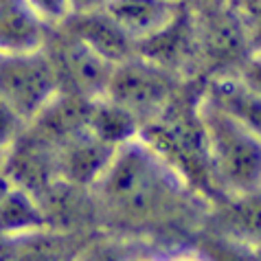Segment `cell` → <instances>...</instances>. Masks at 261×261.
Segmentation results:
<instances>
[{
	"label": "cell",
	"mask_w": 261,
	"mask_h": 261,
	"mask_svg": "<svg viewBox=\"0 0 261 261\" xmlns=\"http://www.w3.org/2000/svg\"><path fill=\"white\" fill-rule=\"evenodd\" d=\"M95 222L127 233H163L193 220V187L141 134L114 147L88 187Z\"/></svg>",
	"instance_id": "cell-1"
},
{
	"label": "cell",
	"mask_w": 261,
	"mask_h": 261,
	"mask_svg": "<svg viewBox=\"0 0 261 261\" xmlns=\"http://www.w3.org/2000/svg\"><path fill=\"white\" fill-rule=\"evenodd\" d=\"M206 139V154L215 185L233 198L259 195L261 178V145L259 129L217 108L204 92L195 101Z\"/></svg>",
	"instance_id": "cell-2"
},
{
	"label": "cell",
	"mask_w": 261,
	"mask_h": 261,
	"mask_svg": "<svg viewBox=\"0 0 261 261\" xmlns=\"http://www.w3.org/2000/svg\"><path fill=\"white\" fill-rule=\"evenodd\" d=\"M185 84V79L173 72L132 55L112 68L101 99L127 112L141 127H145L161 119L182 97Z\"/></svg>",
	"instance_id": "cell-3"
},
{
	"label": "cell",
	"mask_w": 261,
	"mask_h": 261,
	"mask_svg": "<svg viewBox=\"0 0 261 261\" xmlns=\"http://www.w3.org/2000/svg\"><path fill=\"white\" fill-rule=\"evenodd\" d=\"M60 95L55 68L44 48L0 55V99L24 123Z\"/></svg>",
	"instance_id": "cell-4"
},
{
	"label": "cell",
	"mask_w": 261,
	"mask_h": 261,
	"mask_svg": "<svg viewBox=\"0 0 261 261\" xmlns=\"http://www.w3.org/2000/svg\"><path fill=\"white\" fill-rule=\"evenodd\" d=\"M42 48L55 68L60 92L86 99L103 97L114 64L103 60L62 24L48 29Z\"/></svg>",
	"instance_id": "cell-5"
},
{
	"label": "cell",
	"mask_w": 261,
	"mask_h": 261,
	"mask_svg": "<svg viewBox=\"0 0 261 261\" xmlns=\"http://www.w3.org/2000/svg\"><path fill=\"white\" fill-rule=\"evenodd\" d=\"M136 55L187 82V77L198 70L193 7L185 3L169 24L136 46Z\"/></svg>",
	"instance_id": "cell-6"
},
{
	"label": "cell",
	"mask_w": 261,
	"mask_h": 261,
	"mask_svg": "<svg viewBox=\"0 0 261 261\" xmlns=\"http://www.w3.org/2000/svg\"><path fill=\"white\" fill-rule=\"evenodd\" d=\"M182 5V0H108L101 9L139 46L169 24Z\"/></svg>",
	"instance_id": "cell-7"
},
{
	"label": "cell",
	"mask_w": 261,
	"mask_h": 261,
	"mask_svg": "<svg viewBox=\"0 0 261 261\" xmlns=\"http://www.w3.org/2000/svg\"><path fill=\"white\" fill-rule=\"evenodd\" d=\"M112 151H114L112 145L99 141L88 129H84V132L75 134L72 139L64 141L55 149L57 178L68 185L88 189L97 180L99 173L103 171Z\"/></svg>",
	"instance_id": "cell-8"
},
{
	"label": "cell",
	"mask_w": 261,
	"mask_h": 261,
	"mask_svg": "<svg viewBox=\"0 0 261 261\" xmlns=\"http://www.w3.org/2000/svg\"><path fill=\"white\" fill-rule=\"evenodd\" d=\"M62 27L114 66L136 55V44L106 16L103 9L70 13Z\"/></svg>",
	"instance_id": "cell-9"
},
{
	"label": "cell",
	"mask_w": 261,
	"mask_h": 261,
	"mask_svg": "<svg viewBox=\"0 0 261 261\" xmlns=\"http://www.w3.org/2000/svg\"><path fill=\"white\" fill-rule=\"evenodd\" d=\"M48 27L27 0H0V55L42 48Z\"/></svg>",
	"instance_id": "cell-10"
},
{
	"label": "cell",
	"mask_w": 261,
	"mask_h": 261,
	"mask_svg": "<svg viewBox=\"0 0 261 261\" xmlns=\"http://www.w3.org/2000/svg\"><path fill=\"white\" fill-rule=\"evenodd\" d=\"M44 228H50V224L38 198L27 189H20L9 182L0 198V235L16 239Z\"/></svg>",
	"instance_id": "cell-11"
},
{
	"label": "cell",
	"mask_w": 261,
	"mask_h": 261,
	"mask_svg": "<svg viewBox=\"0 0 261 261\" xmlns=\"http://www.w3.org/2000/svg\"><path fill=\"white\" fill-rule=\"evenodd\" d=\"M79 244L77 233L44 228L11 239L9 261H72Z\"/></svg>",
	"instance_id": "cell-12"
},
{
	"label": "cell",
	"mask_w": 261,
	"mask_h": 261,
	"mask_svg": "<svg viewBox=\"0 0 261 261\" xmlns=\"http://www.w3.org/2000/svg\"><path fill=\"white\" fill-rule=\"evenodd\" d=\"M86 129L97 136L99 141H103L112 147H119L121 143L134 139L141 132V125L136 123L127 112L119 110L117 106H112L106 99H92L88 121H86Z\"/></svg>",
	"instance_id": "cell-13"
},
{
	"label": "cell",
	"mask_w": 261,
	"mask_h": 261,
	"mask_svg": "<svg viewBox=\"0 0 261 261\" xmlns=\"http://www.w3.org/2000/svg\"><path fill=\"white\" fill-rule=\"evenodd\" d=\"M139 250L127 235L99 233L82 239L72 261H129Z\"/></svg>",
	"instance_id": "cell-14"
},
{
	"label": "cell",
	"mask_w": 261,
	"mask_h": 261,
	"mask_svg": "<svg viewBox=\"0 0 261 261\" xmlns=\"http://www.w3.org/2000/svg\"><path fill=\"white\" fill-rule=\"evenodd\" d=\"M198 250L206 261H259L257 248H252V244L228 235H208L200 242Z\"/></svg>",
	"instance_id": "cell-15"
},
{
	"label": "cell",
	"mask_w": 261,
	"mask_h": 261,
	"mask_svg": "<svg viewBox=\"0 0 261 261\" xmlns=\"http://www.w3.org/2000/svg\"><path fill=\"white\" fill-rule=\"evenodd\" d=\"M24 127L27 123L0 99V154L7 156V151L13 147V143L22 136Z\"/></svg>",
	"instance_id": "cell-16"
},
{
	"label": "cell",
	"mask_w": 261,
	"mask_h": 261,
	"mask_svg": "<svg viewBox=\"0 0 261 261\" xmlns=\"http://www.w3.org/2000/svg\"><path fill=\"white\" fill-rule=\"evenodd\" d=\"M48 29L60 27L70 16V0H27Z\"/></svg>",
	"instance_id": "cell-17"
},
{
	"label": "cell",
	"mask_w": 261,
	"mask_h": 261,
	"mask_svg": "<svg viewBox=\"0 0 261 261\" xmlns=\"http://www.w3.org/2000/svg\"><path fill=\"white\" fill-rule=\"evenodd\" d=\"M163 261H206V257L202 255L198 248H189V250H178L171 255L163 257Z\"/></svg>",
	"instance_id": "cell-18"
},
{
	"label": "cell",
	"mask_w": 261,
	"mask_h": 261,
	"mask_svg": "<svg viewBox=\"0 0 261 261\" xmlns=\"http://www.w3.org/2000/svg\"><path fill=\"white\" fill-rule=\"evenodd\" d=\"M108 0H70V13H82V11H95L101 9Z\"/></svg>",
	"instance_id": "cell-19"
},
{
	"label": "cell",
	"mask_w": 261,
	"mask_h": 261,
	"mask_svg": "<svg viewBox=\"0 0 261 261\" xmlns=\"http://www.w3.org/2000/svg\"><path fill=\"white\" fill-rule=\"evenodd\" d=\"M11 255V239L0 235V261H9Z\"/></svg>",
	"instance_id": "cell-20"
},
{
	"label": "cell",
	"mask_w": 261,
	"mask_h": 261,
	"mask_svg": "<svg viewBox=\"0 0 261 261\" xmlns=\"http://www.w3.org/2000/svg\"><path fill=\"white\" fill-rule=\"evenodd\" d=\"M129 261H163V257H158V255H154V252H147V250L141 248Z\"/></svg>",
	"instance_id": "cell-21"
},
{
	"label": "cell",
	"mask_w": 261,
	"mask_h": 261,
	"mask_svg": "<svg viewBox=\"0 0 261 261\" xmlns=\"http://www.w3.org/2000/svg\"><path fill=\"white\" fill-rule=\"evenodd\" d=\"M7 187H9V180H7L3 173H0V198H3V193L7 191Z\"/></svg>",
	"instance_id": "cell-22"
},
{
	"label": "cell",
	"mask_w": 261,
	"mask_h": 261,
	"mask_svg": "<svg viewBox=\"0 0 261 261\" xmlns=\"http://www.w3.org/2000/svg\"><path fill=\"white\" fill-rule=\"evenodd\" d=\"M182 3H189V5H206L211 0H182Z\"/></svg>",
	"instance_id": "cell-23"
},
{
	"label": "cell",
	"mask_w": 261,
	"mask_h": 261,
	"mask_svg": "<svg viewBox=\"0 0 261 261\" xmlns=\"http://www.w3.org/2000/svg\"><path fill=\"white\" fill-rule=\"evenodd\" d=\"M3 163H5V154H0V171H3Z\"/></svg>",
	"instance_id": "cell-24"
},
{
	"label": "cell",
	"mask_w": 261,
	"mask_h": 261,
	"mask_svg": "<svg viewBox=\"0 0 261 261\" xmlns=\"http://www.w3.org/2000/svg\"><path fill=\"white\" fill-rule=\"evenodd\" d=\"M220 3H224V0H211V3H206V5H220Z\"/></svg>",
	"instance_id": "cell-25"
}]
</instances>
